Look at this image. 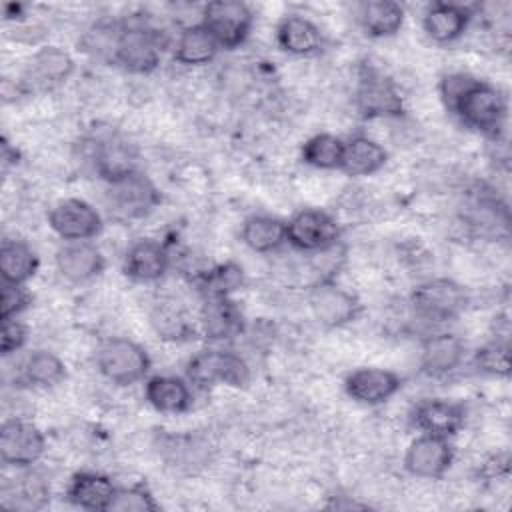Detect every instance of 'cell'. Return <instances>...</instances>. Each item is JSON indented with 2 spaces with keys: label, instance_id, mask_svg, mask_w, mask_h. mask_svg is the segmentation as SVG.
<instances>
[{
  "label": "cell",
  "instance_id": "cell-1",
  "mask_svg": "<svg viewBox=\"0 0 512 512\" xmlns=\"http://www.w3.org/2000/svg\"><path fill=\"white\" fill-rule=\"evenodd\" d=\"M440 94L464 126L498 138L506 120V100L496 86L468 74H448L440 82Z\"/></svg>",
  "mask_w": 512,
  "mask_h": 512
},
{
  "label": "cell",
  "instance_id": "cell-2",
  "mask_svg": "<svg viewBox=\"0 0 512 512\" xmlns=\"http://www.w3.org/2000/svg\"><path fill=\"white\" fill-rule=\"evenodd\" d=\"M186 378L196 388H212L216 384L240 388L248 384L250 368L244 358L230 350H202L188 360Z\"/></svg>",
  "mask_w": 512,
  "mask_h": 512
},
{
  "label": "cell",
  "instance_id": "cell-3",
  "mask_svg": "<svg viewBox=\"0 0 512 512\" xmlns=\"http://www.w3.org/2000/svg\"><path fill=\"white\" fill-rule=\"evenodd\" d=\"M96 366L110 382L118 386H132L148 374L150 356L134 340L110 338L98 348Z\"/></svg>",
  "mask_w": 512,
  "mask_h": 512
},
{
  "label": "cell",
  "instance_id": "cell-4",
  "mask_svg": "<svg viewBox=\"0 0 512 512\" xmlns=\"http://www.w3.org/2000/svg\"><path fill=\"white\" fill-rule=\"evenodd\" d=\"M412 308L424 320H454L468 306V294L452 278H432L418 284L410 296Z\"/></svg>",
  "mask_w": 512,
  "mask_h": 512
},
{
  "label": "cell",
  "instance_id": "cell-5",
  "mask_svg": "<svg viewBox=\"0 0 512 512\" xmlns=\"http://www.w3.org/2000/svg\"><path fill=\"white\" fill-rule=\"evenodd\" d=\"M202 24L214 36L220 48L234 50L246 42L254 24V16L244 2L216 0L204 6Z\"/></svg>",
  "mask_w": 512,
  "mask_h": 512
},
{
  "label": "cell",
  "instance_id": "cell-6",
  "mask_svg": "<svg viewBox=\"0 0 512 512\" xmlns=\"http://www.w3.org/2000/svg\"><path fill=\"white\" fill-rule=\"evenodd\" d=\"M356 108L362 118H392L404 112V100L388 76L366 64L358 76Z\"/></svg>",
  "mask_w": 512,
  "mask_h": 512
},
{
  "label": "cell",
  "instance_id": "cell-7",
  "mask_svg": "<svg viewBox=\"0 0 512 512\" xmlns=\"http://www.w3.org/2000/svg\"><path fill=\"white\" fill-rule=\"evenodd\" d=\"M338 222L324 210L304 208L286 222V242L302 252H324L336 246Z\"/></svg>",
  "mask_w": 512,
  "mask_h": 512
},
{
  "label": "cell",
  "instance_id": "cell-8",
  "mask_svg": "<svg viewBox=\"0 0 512 512\" xmlns=\"http://www.w3.org/2000/svg\"><path fill=\"white\" fill-rule=\"evenodd\" d=\"M160 46L156 32L142 26H122L112 62L128 72L148 74L160 64Z\"/></svg>",
  "mask_w": 512,
  "mask_h": 512
},
{
  "label": "cell",
  "instance_id": "cell-9",
  "mask_svg": "<svg viewBox=\"0 0 512 512\" xmlns=\"http://www.w3.org/2000/svg\"><path fill=\"white\" fill-rule=\"evenodd\" d=\"M50 228L68 242L92 240L102 232L100 212L82 198H66L52 206L48 212Z\"/></svg>",
  "mask_w": 512,
  "mask_h": 512
},
{
  "label": "cell",
  "instance_id": "cell-10",
  "mask_svg": "<svg viewBox=\"0 0 512 512\" xmlns=\"http://www.w3.org/2000/svg\"><path fill=\"white\" fill-rule=\"evenodd\" d=\"M46 450L42 430L26 420H6L0 428V458L8 466L30 468Z\"/></svg>",
  "mask_w": 512,
  "mask_h": 512
},
{
  "label": "cell",
  "instance_id": "cell-11",
  "mask_svg": "<svg viewBox=\"0 0 512 512\" xmlns=\"http://www.w3.org/2000/svg\"><path fill=\"white\" fill-rule=\"evenodd\" d=\"M108 202L110 210L124 220H134V218H144L150 214L158 202L160 194L156 186L142 174L136 172L124 180L108 184Z\"/></svg>",
  "mask_w": 512,
  "mask_h": 512
},
{
  "label": "cell",
  "instance_id": "cell-12",
  "mask_svg": "<svg viewBox=\"0 0 512 512\" xmlns=\"http://www.w3.org/2000/svg\"><path fill=\"white\" fill-rule=\"evenodd\" d=\"M454 450L448 438L420 434L414 438L404 454V468L416 478H442L452 466Z\"/></svg>",
  "mask_w": 512,
  "mask_h": 512
},
{
  "label": "cell",
  "instance_id": "cell-13",
  "mask_svg": "<svg viewBox=\"0 0 512 512\" xmlns=\"http://www.w3.org/2000/svg\"><path fill=\"white\" fill-rule=\"evenodd\" d=\"M402 388V378L386 368L364 366L350 372L344 380L346 394L358 404L378 406L390 400Z\"/></svg>",
  "mask_w": 512,
  "mask_h": 512
},
{
  "label": "cell",
  "instance_id": "cell-14",
  "mask_svg": "<svg viewBox=\"0 0 512 512\" xmlns=\"http://www.w3.org/2000/svg\"><path fill=\"white\" fill-rule=\"evenodd\" d=\"M310 308L320 324L336 328L358 316L360 302L352 292L330 282H320L310 294Z\"/></svg>",
  "mask_w": 512,
  "mask_h": 512
},
{
  "label": "cell",
  "instance_id": "cell-15",
  "mask_svg": "<svg viewBox=\"0 0 512 512\" xmlns=\"http://www.w3.org/2000/svg\"><path fill=\"white\" fill-rule=\"evenodd\" d=\"M466 422V408L452 400H424L412 412V424L422 434H432L440 438H450L462 430Z\"/></svg>",
  "mask_w": 512,
  "mask_h": 512
},
{
  "label": "cell",
  "instance_id": "cell-16",
  "mask_svg": "<svg viewBox=\"0 0 512 512\" xmlns=\"http://www.w3.org/2000/svg\"><path fill=\"white\" fill-rule=\"evenodd\" d=\"M56 266L68 282L80 284L100 276L106 268V260L96 244L90 240H80L68 242L56 252Z\"/></svg>",
  "mask_w": 512,
  "mask_h": 512
},
{
  "label": "cell",
  "instance_id": "cell-17",
  "mask_svg": "<svg viewBox=\"0 0 512 512\" xmlns=\"http://www.w3.org/2000/svg\"><path fill=\"white\" fill-rule=\"evenodd\" d=\"M466 356V344L460 336L450 332H438L422 342L420 366L422 372L434 378L454 372Z\"/></svg>",
  "mask_w": 512,
  "mask_h": 512
},
{
  "label": "cell",
  "instance_id": "cell-18",
  "mask_svg": "<svg viewBox=\"0 0 512 512\" xmlns=\"http://www.w3.org/2000/svg\"><path fill=\"white\" fill-rule=\"evenodd\" d=\"M94 170L108 184L124 180L136 172L138 168V152L132 144L120 138H106L98 142L94 152Z\"/></svg>",
  "mask_w": 512,
  "mask_h": 512
},
{
  "label": "cell",
  "instance_id": "cell-19",
  "mask_svg": "<svg viewBox=\"0 0 512 512\" xmlns=\"http://www.w3.org/2000/svg\"><path fill=\"white\" fill-rule=\"evenodd\" d=\"M122 270L136 282L160 280L168 270V252L156 240H136L124 254Z\"/></svg>",
  "mask_w": 512,
  "mask_h": 512
},
{
  "label": "cell",
  "instance_id": "cell-20",
  "mask_svg": "<svg viewBox=\"0 0 512 512\" xmlns=\"http://www.w3.org/2000/svg\"><path fill=\"white\" fill-rule=\"evenodd\" d=\"M470 22V10L454 2H434L424 12V30L438 44L458 40Z\"/></svg>",
  "mask_w": 512,
  "mask_h": 512
},
{
  "label": "cell",
  "instance_id": "cell-21",
  "mask_svg": "<svg viewBox=\"0 0 512 512\" xmlns=\"http://www.w3.org/2000/svg\"><path fill=\"white\" fill-rule=\"evenodd\" d=\"M114 482L100 472H78L72 476L66 498L82 510H110L116 496Z\"/></svg>",
  "mask_w": 512,
  "mask_h": 512
},
{
  "label": "cell",
  "instance_id": "cell-22",
  "mask_svg": "<svg viewBox=\"0 0 512 512\" xmlns=\"http://www.w3.org/2000/svg\"><path fill=\"white\" fill-rule=\"evenodd\" d=\"M200 328L208 340H226L242 330V312L230 296L206 298L200 310Z\"/></svg>",
  "mask_w": 512,
  "mask_h": 512
},
{
  "label": "cell",
  "instance_id": "cell-23",
  "mask_svg": "<svg viewBox=\"0 0 512 512\" xmlns=\"http://www.w3.org/2000/svg\"><path fill=\"white\" fill-rule=\"evenodd\" d=\"M190 382L178 378V376H152L146 382L144 394L148 404L164 414H182L192 406V392Z\"/></svg>",
  "mask_w": 512,
  "mask_h": 512
},
{
  "label": "cell",
  "instance_id": "cell-24",
  "mask_svg": "<svg viewBox=\"0 0 512 512\" xmlns=\"http://www.w3.org/2000/svg\"><path fill=\"white\" fill-rule=\"evenodd\" d=\"M278 46L294 56H312L322 50L320 28L304 16H286L276 28Z\"/></svg>",
  "mask_w": 512,
  "mask_h": 512
},
{
  "label": "cell",
  "instance_id": "cell-25",
  "mask_svg": "<svg viewBox=\"0 0 512 512\" xmlns=\"http://www.w3.org/2000/svg\"><path fill=\"white\" fill-rule=\"evenodd\" d=\"M74 70V60L68 52L56 48V46H46L40 48L28 64L26 78L40 88H54L70 78Z\"/></svg>",
  "mask_w": 512,
  "mask_h": 512
},
{
  "label": "cell",
  "instance_id": "cell-26",
  "mask_svg": "<svg viewBox=\"0 0 512 512\" xmlns=\"http://www.w3.org/2000/svg\"><path fill=\"white\" fill-rule=\"evenodd\" d=\"M50 500V490L44 478L32 470L22 472L2 488V506L10 510H42Z\"/></svg>",
  "mask_w": 512,
  "mask_h": 512
},
{
  "label": "cell",
  "instance_id": "cell-27",
  "mask_svg": "<svg viewBox=\"0 0 512 512\" xmlns=\"http://www.w3.org/2000/svg\"><path fill=\"white\" fill-rule=\"evenodd\" d=\"M388 152L382 144L368 136H354L344 144V158L340 170L348 176H370L384 168Z\"/></svg>",
  "mask_w": 512,
  "mask_h": 512
},
{
  "label": "cell",
  "instance_id": "cell-28",
  "mask_svg": "<svg viewBox=\"0 0 512 512\" xmlns=\"http://www.w3.org/2000/svg\"><path fill=\"white\" fill-rule=\"evenodd\" d=\"M220 46L214 36L206 30V26L194 24L186 26L174 46V58L184 66H202L216 58Z\"/></svg>",
  "mask_w": 512,
  "mask_h": 512
},
{
  "label": "cell",
  "instance_id": "cell-29",
  "mask_svg": "<svg viewBox=\"0 0 512 512\" xmlns=\"http://www.w3.org/2000/svg\"><path fill=\"white\" fill-rule=\"evenodd\" d=\"M242 242L254 252H272L286 242V222L266 214L248 216L240 230Z\"/></svg>",
  "mask_w": 512,
  "mask_h": 512
},
{
  "label": "cell",
  "instance_id": "cell-30",
  "mask_svg": "<svg viewBox=\"0 0 512 512\" xmlns=\"http://www.w3.org/2000/svg\"><path fill=\"white\" fill-rule=\"evenodd\" d=\"M36 252L20 240H4L0 248V276L6 284H26L38 270Z\"/></svg>",
  "mask_w": 512,
  "mask_h": 512
},
{
  "label": "cell",
  "instance_id": "cell-31",
  "mask_svg": "<svg viewBox=\"0 0 512 512\" xmlns=\"http://www.w3.org/2000/svg\"><path fill=\"white\" fill-rule=\"evenodd\" d=\"M360 24L372 38L394 36L404 24V8L394 0H372L362 4Z\"/></svg>",
  "mask_w": 512,
  "mask_h": 512
},
{
  "label": "cell",
  "instance_id": "cell-32",
  "mask_svg": "<svg viewBox=\"0 0 512 512\" xmlns=\"http://www.w3.org/2000/svg\"><path fill=\"white\" fill-rule=\"evenodd\" d=\"M344 140L334 134H314L302 144V160L320 170H340L344 158Z\"/></svg>",
  "mask_w": 512,
  "mask_h": 512
},
{
  "label": "cell",
  "instance_id": "cell-33",
  "mask_svg": "<svg viewBox=\"0 0 512 512\" xmlns=\"http://www.w3.org/2000/svg\"><path fill=\"white\" fill-rule=\"evenodd\" d=\"M22 378L32 386H56L66 378V364L48 350H36L24 360Z\"/></svg>",
  "mask_w": 512,
  "mask_h": 512
},
{
  "label": "cell",
  "instance_id": "cell-34",
  "mask_svg": "<svg viewBox=\"0 0 512 512\" xmlns=\"http://www.w3.org/2000/svg\"><path fill=\"white\" fill-rule=\"evenodd\" d=\"M242 278H244L242 268L234 262H226L204 272L198 284L206 298H216V296H228L230 292L238 290L242 284Z\"/></svg>",
  "mask_w": 512,
  "mask_h": 512
},
{
  "label": "cell",
  "instance_id": "cell-35",
  "mask_svg": "<svg viewBox=\"0 0 512 512\" xmlns=\"http://www.w3.org/2000/svg\"><path fill=\"white\" fill-rule=\"evenodd\" d=\"M474 364L480 372L506 378L510 374V346L504 340H492L476 350Z\"/></svg>",
  "mask_w": 512,
  "mask_h": 512
},
{
  "label": "cell",
  "instance_id": "cell-36",
  "mask_svg": "<svg viewBox=\"0 0 512 512\" xmlns=\"http://www.w3.org/2000/svg\"><path fill=\"white\" fill-rule=\"evenodd\" d=\"M158 508V502L144 484L118 488L110 504V512H156Z\"/></svg>",
  "mask_w": 512,
  "mask_h": 512
},
{
  "label": "cell",
  "instance_id": "cell-37",
  "mask_svg": "<svg viewBox=\"0 0 512 512\" xmlns=\"http://www.w3.org/2000/svg\"><path fill=\"white\" fill-rule=\"evenodd\" d=\"M30 304V294L24 284H6L2 282L0 290V320L18 318Z\"/></svg>",
  "mask_w": 512,
  "mask_h": 512
},
{
  "label": "cell",
  "instance_id": "cell-38",
  "mask_svg": "<svg viewBox=\"0 0 512 512\" xmlns=\"http://www.w3.org/2000/svg\"><path fill=\"white\" fill-rule=\"evenodd\" d=\"M154 326L156 330L164 336V338H172V340H180V338H188L190 332H194L190 328V324L182 318V314L178 310H158L154 316Z\"/></svg>",
  "mask_w": 512,
  "mask_h": 512
},
{
  "label": "cell",
  "instance_id": "cell-39",
  "mask_svg": "<svg viewBox=\"0 0 512 512\" xmlns=\"http://www.w3.org/2000/svg\"><path fill=\"white\" fill-rule=\"evenodd\" d=\"M0 322H2L0 350H2L4 356H10L12 352L20 350L26 344L28 328L18 318H6V320H0Z\"/></svg>",
  "mask_w": 512,
  "mask_h": 512
}]
</instances>
